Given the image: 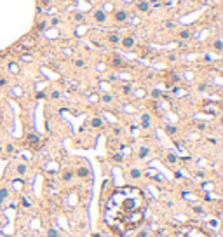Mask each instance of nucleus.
Masks as SVG:
<instances>
[{
	"label": "nucleus",
	"instance_id": "obj_22",
	"mask_svg": "<svg viewBox=\"0 0 223 237\" xmlns=\"http://www.w3.org/2000/svg\"><path fill=\"white\" fill-rule=\"evenodd\" d=\"M188 37H190V33H188L187 30H183V32L180 33V38H188Z\"/></svg>",
	"mask_w": 223,
	"mask_h": 237
},
{
	"label": "nucleus",
	"instance_id": "obj_11",
	"mask_svg": "<svg viewBox=\"0 0 223 237\" xmlns=\"http://www.w3.org/2000/svg\"><path fill=\"white\" fill-rule=\"evenodd\" d=\"M91 125H92V127H101V125H103V120H101V118H92V120H91Z\"/></svg>",
	"mask_w": 223,
	"mask_h": 237
},
{
	"label": "nucleus",
	"instance_id": "obj_13",
	"mask_svg": "<svg viewBox=\"0 0 223 237\" xmlns=\"http://www.w3.org/2000/svg\"><path fill=\"white\" fill-rule=\"evenodd\" d=\"M138 9L143 11V12H146V11H148V4H146V2H138Z\"/></svg>",
	"mask_w": 223,
	"mask_h": 237
},
{
	"label": "nucleus",
	"instance_id": "obj_24",
	"mask_svg": "<svg viewBox=\"0 0 223 237\" xmlns=\"http://www.w3.org/2000/svg\"><path fill=\"white\" fill-rule=\"evenodd\" d=\"M103 101H105V103H112V96H110V94H105Z\"/></svg>",
	"mask_w": 223,
	"mask_h": 237
},
{
	"label": "nucleus",
	"instance_id": "obj_1",
	"mask_svg": "<svg viewBox=\"0 0 223 237\" xmlns=\"http://www.w3.org/2000/svg\"><path fill=\"white\" fill-rule=\"evenodd\" d=\"M145 195L139 188L120 187L113 190L105 209V220L115 232H127L143 222Z\"/></svg>",
	"mask_w": 223,
	"mask_h": 237
},
{
	"label": "nucleus",
	"instance_id": "obj_7",
	"mask_svg": "<svg viewBox=\"0 0 223 237\" xmlns=\"http://www.w3.org/2000/svg\"><path fill=\"white\" fill-rule=\"evenodd\" d=\"M115 19H117V21H125V19H127V12H124V11H118V12L115 14Z\"/></svg>",
	"mask_w": 223,
	"mask_h": 237
},
{
	"label": "nucleus",
	"instance_id": "obj_3",
	"mask_svg": "<svg viewBox=\"0 0 223 237\" xmlns=\"http://www.w3.org/2000/svg\"><path fill=\"white\" fill-rule=\"evenodd\" d=\"M132 45H134V38H132V37H125V38H122V47H124V49H132Z\"/></svg>",
	"mask_w": 223,
	"mask_h": 237
},
{
	"label": "nucleus",
	"instance_id": "obj_30",
	"mask_svg": "<svg viewBox=\"0 0 223 237\" xmlns=\"http://www.w3.org/2000/svg\"><path fill=\"white\" fill-rule=\"evenodd\" d=\"M136 237H148V232H145V230H143V232H139Z\"/></svg>",
	"mask_w": 223,
	"mask_h": 237
},
{
	"label": "nucleus",
	"instance_id": "obj_4",
	"mask_svg": "<svg viewBox=\"0 0 223 237\" xmlns=\"http://www.w3.org/2000/svg\"><path fill=\"white\" fill-rule=\"evenodd\" d=\"M38 141H40V139H38V136H37V134H28V138H26V143H28V145L37 146V145H38Z\"/></svg>",
	"mask_w": 223,
	"mask_h": 237
},
{
	"label": "nucleus",
	"instance_id": "obj_9",
	"mask_svg": "<svg viewBox=\"0 0 223 237\" xmlns=\"http://www.w3.org/2000/svg\"><path fill=\"white\" fill-rule=\"evenodd\" d=\"M94 18H96V21H99V23H103V21L106 19V16H105L103 11H98V12L94 14Z\"/></svg>",
	"mask_w": 223,
	"mask_h": 237
},
{
	"label": "nucleus",
	"instance_id": "obj_19",
	"mask_svg": "<svg viewBox=\"0 0 223 237\" xmlns=\"http://www.w3.org/2000/svg\"><path fill=\"white\" fill-rule=\"evenodd\" d=\"M166 132H169V134H174V132H176V127H174V125H166Z\"/></svg>",
	"mask_w": 223,
	"mask_h": 237
},
{
	"label": "nucleus",
	"instance_id": "obj_35",
	"mask_svg": "<svg viewBox=\"0 0 223 237\" xmlns=\"http://www.w3.org/2000/svg\"><path fill=\"white\" fill-rule=\"evenodd\" d=\"M166 26H167V28H173V26H174V23H173V21H167Z\"/></svg>",
	"mask_w": 223,
	"mask_h": 237
},
{
	"label": "nucleus",
	"instance_id": "obj_34",
	"mask_svg": "<svg viewBox=\"0 0 223 237\" xmlns=\"http://www.w3.org/2000/svg\"><path fill=\"white\" fill-rule=\"evenodd\" d=\"M0 85H2V87H4V85H7V80H5V78H0Z\"/></svg>",
	"mask_w": 223,
	"mask_h": 237
},
{
	"label": "nucleus",
	"instance_id": "obj_31",
	"mask_svg": "<svg viewBox=\"0 0 223 237\" xmlns=\"http://www.w3.org/2000/svg\"><path fill=\"white\" fill-rule=\"evenodd\" d=\"M124 92H125V94H129V92H131V85H124Z\"/></svg>",
	"mask_w": 223,
	"mask_h": 237
},
{
	"label": "nucleus",
	"instance_id": "obj_10",
	"mask_svg": "<svg viewBox=\"0 0 223 237\" xmlns=\"http://www.w3.org/2000/svg\"><path fill=\"white\" fill-rule=\"evenodd\" d=\"M77 173H78V176H80V178H84V176H89V169H87V167H78V171H77Z\"/></svg>",
	"mask_w": 223,
	"mask_h": 237
},
{
	"label": "nucleus",
	"instance_id": "obj_27",
	"mask_svg": "<svg viewBox=\"0 0 223 237\" xmlns=\"http://www.w3.org/2000/svg\"><path fill=\"white\" fill-rule=\"evenodd\" d=\"M84 65H85V63H84L82 59H77V61H75V66H78V68H82Z\"/></svg>",
	"mask_w": 223,
	"mask_h": 237
},
{
	"label": "nucleus",
	"instance_id": "obj_33",
	"mask_svg": "<svg viewBox=\"0 0 223 237\" xmlns=\"http://www.w3.org/2000/svg\"><path fill=\"white\" fill-rule=\"evenodd\" d=\"M51 96L54 98V99H58V98H59V92H58V91H54V92H52V94H51Z\"/></svg>",
	"mask_w": 223,
	"mask_h": 237
},
{
	"label": "nucleus",
	"instance_id": "obj_15",
	"mask_svg": "<svg viewBox=\"0 0 223 237\" xmlns=\"http://www.w3.org/2000/svg\"><path fill=\"white\" fill-rule=\"evenodd\" d=\"M112 65H113V66H120V65H122V59H120V58H117V56H115V58H113V59H112Z\"/></svg>",
	"mask_w": 223,
	"mask_h": 237
},
{
	"label": "nucleus",
	"instance_id": "obj_23",
	"mask_svg": "<svg viewBox=\"0 0 223 237\" xmlns=\"http://www.w3.org/2000/svg\"><path fill=\"white\" fill-rule=\"evenodd\" d=\"M110 42H112V44H117L118 37H117V35H110Z\"/></svg>",
	"mask_w": 223,
	"mask_h": 237
},
{
	"label": "nucleus",
	"instance_id": "obj_8",
	"mask_svg": "<svg viewBox=\"0 0 223 237\" xmlns=\"http://www.w3.org/2000/svg\"><path fill=\"white\" fill-rule=\"evenodd\" d=\"M7 195H9V190L7 188H0V204L7 199Z\"/></svg>",
	"mask_w": 223,
	"mask_h": 237
},
{
	"label": "nucleus",
	"instance_id": "obj_25",
	"mask_svg": "<svg viewBox=\"0 0 223 237\" xmlns=\"http://www.w3.org/2000/svg\"><path fill=\"white\" fill-rule=\"evenodd\" d=\"M9 68H11V72H18V65H14V63H11V65H9Z\"/></svg>",
	"mask_w": 223,
	"mask_h": 237
},
{
	"label": "nucleus",
	"instance_id": "obj_18",
	"mask_svg": "<svg viewBox=\"0 0 223 237\" xmlns=\"http://www.w3.org/2000/svg\"><path fill=\"white\" fill-rule=\"evenodd\" d=\"M47 237H59V234H58V230L51 229V230L47 232Z\"/></svg>",
	"mask_w": 223,
	"mask_h": 237
},
{
	"label": "nucleus",
	"instance_id": "obj_37",
	"mask_svg": "<svg viewBox=\"0 0 223 237\" xmlns=\"http://www.w3.org/2000/svg\"><path fill=\"white\" fill-rule=\"evenodd\" d=\"M92 237H101V234H94V235H92Z\"/></svg>",
	"mask_w": 223,
	"mask_h": 237
},
{
	"label": "nucleus",
	"instance_id": "obj_36",
	"mask_svg": "<svg viewBox=\"0 0 223 237\" xmlns=\"http://www.w3.org/2000/svg\"><path fill=\"white\" fill-rule=\"evenodd\" d=\"M199 91H206V84H201V85H199Z\"/></svg>",
	"mask_w": 223,
	"mask_h": 237
},
{
	"label": "nucleus",
	"instance_id": "obj_2",
	"mask_svg": "<svg viewBox=\"0 0 223 237\" xmlns=\"http://www.w3.org/2000/svg\"><path fill=\"white\" fill-rule=\"evenodd\" d=\"M176 237H209V235L197 227H181L176 232Z\"/></svg>",
	"mask_w": 223,
	"mask_h": 237
},
{
	"label": "nucleus",
	"instance_id": "obj_5",
	"mask_svg": "<svg viewBox=\"0 0 223 237\" xmlns=\"http://www.w3.org/2000/svg\"><path fill=\"white\" fill-rule=\"evenodd\" d=\"M141 125H143V127H148V125H150V115H148V113H143V115H141Z\"/></svg>",
	"mask_w": 223,
	"mask_h": 237
},
{
	"label": "nucleus",
	"instance_id": "obj_26",
	"mask_svg": "<svg viewBox=\"0 0 223 237\" xmlns=\"http://www.w3.org/2000/svg\"><path fill=\"white\" fill-rule=\"evenodd\" d=\"M21 202H23V206H25V208H28V206H30V201H28L26 197H23V199H21Z\"/></svg>",
	"mask_w": 223,
	"mask_h": 237
},
{
	"label": "nucleus",
	"instance_id": "obj_17",
	"mask_svg": "<svg viewBox=\"0 0 223 237\" xmlns=\"http://www.w3.org/2000/svg\"><path fill=\"white\" fill-rule=\"evenodd\" d=\"M63 178H65L66 181H70L72 178H73V171H66V173L63 174Z\"/></svg>",
	"mask_w": 223,
	"mask_h": 237
},
{
	"label": "nucleus",
	"instance_id": "obj_16",
	"mask_svg": "<svg viewBox=\"0 0 223 237\" xmlns=\"http://www.w3.org/2000/svg\"><path fill=\"white\" fill-rule=\"evenodd\" d=\"M167 162H171V164H174V162H176V155H174V153H167Z\"/></svg>",
	"mask_w": 223,
	"mask_h": 237
},
{
	"label": "nucleus",
	"instance_id": "obj_29",
	"mask_svg": "<svg viewBox=\"0 0 223 237\" xmlns=\"http://www.w3.org/2000/svg\"><path fill=\"white\" fill-rule=\"evenodd\" d=\"M194 211L195 213H204V209H202L201 206H194Z\"/></svg>",
	"mask_w": 223,
	"mask_h": 237
},
{
	"label": "nucleus",
	"instance_id": "obj_12",
	"mask_svg": "<svg viewBox=\"0 0 223 237\" xmlns=\"http://www.w3.org/2000/svg\"><path fill=\"white\" fill-rule=\"evenodd\" d=\"M26 171H28L26 164H18V173L19 174H26Z\"/></svg>",
	"mask_w": 223,
	"mask_h": 237
},
{
	"label": "nucleus",
	"instance_id": "obj_28",
	"mask_svg": "<svg viewBox=\"0 0 223 237\" xmlns=\"http://www.w3.org/2000/svg\"><path fill=\"white\" fill-rule=\"evenodd\" d=\"M209 225H211L213 229H216V227H218V220H211V222H209Z\"/></svg>",
	"mask_w": 223,
	"mask_h": 237
},
{
	"label": "nucleus",
	"instance_id": "obj_6",
	"mask_svg": "<svg viewBox=\"0 0 223 237\" xmlns=\"http://www.w3.org/2000/svg\"><path fill=\"white\" fill-rule=\"evenodd\" d=\"M148 153H150V148H148V146H141V148H139V159H145Z\"/></svg>",
	"mask_w": 223,
	"mask_h": 237
},
{
	"label": "nucleus",
	"instance_id": "obj_21",
	"mask_svg": "<svg viewBox=\"0 0 223 237\" xmlns=\"http://www.w3.org/2000/svg\"><path fill=\"white\" fill-rule=\"evenodd\" d=\"M112 159L115 160V162H122V155H120V153H113V155H112Z\"/></svg>",
	"mask_w": 223,
	"mask_h": 237
},
{
	"label": "nucleus",
	"instance_id": "obj_20",
	"mask_svg": "<svg viewBox=\"0 0 223 237\" xmlns=\"http://www.w3.org/2000/svg\"><path fill=\"white\" fill-rule=\"evenodd\" d=\"M215 49H216V51H221V49H223V42L221 40H216L215 42Z\"/></svg>",
	"mask_w": 223,
	"mask_h": 237
},
{
	"label": "nucleus",
	"instance_id": "obj_32",
	"mask_svg": "<svg viewBox=\"0 0 223 237\" xmlns=\"http://www.w3.org/2000/svg\"><path fill=\"white\" fill-rule=\"evenodd\" d=\"M7 152H9V153H12V152H14V146L11 145V143H9V145H7Z\"/></svg>",
	"mask_w": 223,
	"mask_h": 237
},
{
	"label": "nucleus",
	"instance_id": "obj_14",
	"mask_svg": "<svg viewBox=\"0 0 223 237\" xmlns=\"http://www.w3.org/2000/svg\"><path fill=\"white\" fill-rule=\"evenodd\" d=\"M139 176H141L139 169H131V178H139Z\"/></svg>",
	"mask_w": 223,
	"mask_h": 237
}]
</instances>
